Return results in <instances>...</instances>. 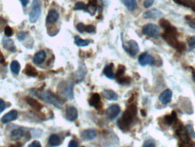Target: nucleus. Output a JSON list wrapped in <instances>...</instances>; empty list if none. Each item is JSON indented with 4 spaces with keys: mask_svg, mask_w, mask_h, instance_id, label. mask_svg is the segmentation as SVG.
<instances>
[{
    "mask_svg": "<svg viewBox=\"0 0 195 147\" xmlns=\"http://www.w3.org/2000/svg\"><path fill=\"white\" fill-rule=\"evenodd\" d=\"M32 94L37 97L38 98L44 100L46 103H48L50 105H52L54 107H56L57 108H62L63 105V100H62L58 96L54 95L53 93L46 91V90H39V89H32L31 90Z\"/></svg>",
    "mask_w": 195,
    "mask_h": 147,
    "instance_id": "f257e3e1",
    "label": "nucleus"
},
{
    "mask_svg": "<svg viewBox=\"0 0 195 147\" xmlns=\"http://www.w3.org/2000/svg\"><path fill=\"white\" fill-rule=\"evenodd\" d=\"M137 112L136 105H130L129 107L127 108V110L124 112L122 117L118 120L117 126L121 130H128L130 127V125L134 121Z\"/></svg>",
    "mask_w": 195,
    "mask_h": 147,
    "instance_id": "f03ea898",
    "label": "nucleus"
},
{
    "mask_svg": "<svg viewBox=\"0 0 195 147\" xmlns=\"http://www.w3.org/2000/svg\"><path fill=\"white\" fill-rule=\"evenodd\" d=\"M142 33L152 38H157L160 34V28L155 24H146L142 28Z\"/></svg>",
    "mask_w": 195,
    "mask_h": 147,
    "instance_id": "7ed1b4c3",
    "label": "nucleus"
},
{
    "mask_svg": "<svg viewBox=\"0 0 195 147\" xmlns=\"http://www.w3.org/2000/svg\"><path fill=\"white\" fill-rule=\"evenodd\" d=\"M73 85H74L73 82L71 81L62 82L59 86V90L66 98L72 99L73 98Z\"/></svg>",
    "mask_w": 195,
    "mask_h": 147,
    "instance_id": "20e7f679",
    "label": "nucleus"
},
{
    "mask_svg": "<svg viewBox=\"0 0 195 147\" xmlns=\"http://www.w3.org/2000/svg\"><path fill=\"white\" fill-rule=\"evenodd\" d=\"M41 15V2L40 0H32V5L29 15V20L31 23H35Z\"/></svg>",
    "mask_w": 195,
    "mask_h": 147,
    "instance_id": "39448f33",
    "label": "nucleus"
},
{
    "mask_svg": "<svg viewBox=\"0 0 195 147\" xmlns=\"http://www.w3.org/2000/svg\"><path fill=\"white\" fill-rule=\"evenodd\" d=\"M123 48L132 57L136 56L138 53V51H139L138 43L136 41H134V40H130L128 43H123Z\"/></svg>",
    "mask_w": 195,
    "mask_h": 147,
    "instance_id": "423d86ee",
    "label": "nucleus"
},
{
    "mask_svg": "<svg viewBox=\"0 0 195 147\" xmlns=\"http://www.w3.org/2000/svg\"><path fill=\"white\" fill-rule=\"evenodd\" d=\"M138 62H139V64L141 66H146L148 65V64L153 65L154 62H155V59L148 52H143L138 57Z\"/></svg>",
    "mask_w": 195,
    "mask_h": 147,
    "instance_id": "0eeeda50",
    "label": "nucleus"
},
{
    "mask_svg": "<svg viewBox=\"0 0 195 147\" xmlns=\"http://www.w3.org/2000/svg\"><path fill=\"white\" fill-rule=\"evenodd\" d=\"M120 111H121V109L118 105H111L110 107H108V109L106 111V115L109 120H114L118 115L120 114Z\"/></svg>",
    "mask_w": 195,
    "mask_h": 147,
    "instance_id": "6e6552de",
    "label": "nucleus"
},
{
    "mask_svg": "<svg viewBox=\"0 0 195 147\" xmlns=\"http://www.w3.org/2000/svg\"><path fill=\"white\" fill-rule=\"evenodd\" d=\"M65 116H66L67 120H69L71 122L75 121L78 118V110H77V108L72 107V106L68 107L66 108V111H65Z\"/></svg>",
    "mask_w": 195,
    "mask_h": 147,
    "instance_id": "1a4fd4ad",
    "label": "nucleus"
},
{
    "mask_svg": "<svg viewBox=\"0 0 195 147\" xmlns=\"http://www.w3.org/2000/svg\"><path fill=\"white\" fill-rule=\"evenodd\" d=\"M81 137L83 141H92L97 137V131L94 129H87L81 133Z\"/></svg>",
    "mask_w": 195,
    "mask_h": 147,
    "instance_id": "9d476101",
    "label": "nucleus"
},
{
    "mask_svg": "<svg viewBox=\"0 0 195 147\" xmlns=\"http://www.w3.org/2000/svg\"><path fill=\"white\" fill-rule=\"evenodd\" d=\"M144 18L146 19H152V20H155V19H159L162 17V13L161 11H159L156 8H153L151 10L146 11V13H144L143 15Z\"/></svg>",
    "mask_w": 195,
    "mask_h": 147,
    "instance_id": "9b49d317",
    "label": "nucleus"
},
{
    "mask_svg": "<svg viewBox=\"0 0 195 147\" xmlns=\"http://www.w3.org/2000/svg\"><path fill=\"white\" fill-rule=\"evenodd\" d=\"M172 98H173V92L171 89H165L163 92H162L159 96V100L160 102L162 103V105L166 106L168 105L171 100H172Z\"/></svg>",
    "mask_w": 195,
    "mask_h": 147,
    "instance_id": "f8f14e48",
    "label": "nucleus"
},
{
    "mask_svg": "<svg viewBox=\"0 0 195 147\" xmlns=\"http://www.w3.org/2000/svg\"><path fill=\"white\" fill-rule=\"evenodd\" d=\"M176 134L179 136V138L185 144H188L190 142V138H189V134L187 133L186 129L182 126L180 125L179 127L176 129Z\"/></svg>",
    "mask_w": 195,
    "mask_h": 147,
    "instance_id": "ddd939ff",
    "label": "nucleus"
},
{
    "mask_svg": "<svg viewBox=\"0 0 195 147\" xmlns=\"http://www.w3.org/2000/svg\"><path fill=\"white\" fill-rule=\"evenodd\" d=\"M46 57H47V56H46V52H45L44 50H42V51H37V52L34 54V56H33V58H32V62H33L34 64L40 65V64H42V63L44 62Z\"/></svg>",
    "mask_w": 195,
    "mask_h": 147,
    "instance_id": "4468645a",
    "label": "nucleus"
},
{
    "mask_svg": "<svg viewBox=\"0 0 195 147\" xmlns=\"http://www.w3.org/2000/svg\"><path fill=\"white\" fill-rule=\"evenodd\" d=\"M18 117V112L16 110H11L7 114H6L1 118V123L2 124H7L10 123L14 120H16Z\"/></svg>",
    "mask_w": 195,
    "mask_h": 147,
    "instance_id": "2eb2a0df",
    "label": "nucleus"
},
{
    "mask_svg": "<svg viewBox=\"0 0 195 147\" xmlns=\"http://www.w3.org/2000/svg\"><path fill=\"white\" fill-rule=\"evenodd\" d=\"M86 74H87V68H86V66L84 65L83 63H80L79 68H78V70H77V72L75 74L76 82L77 83L81 82L84 79V77L86 76Z\"/></svg>",
    "mask_w": 195,
    "mask_h": 147,
    "instance_id": "dca6fc26",
    "label": "nucleus"
},
{
    "mask_svg": "<svg viewBox=\"0 0 195 147\" xmlns=\"http://www.w3.org/2000/svg\"><path fill=\"white\" fill-rule=\"evenodd\" d=\"M89 103L91 107H94L96 109H99L102 107L101 101H100V96L98 93H94L89 100Z\"/></svg>",
    "mask_w": 195,
    "mask_h": 147,
    "instance_id": "f3484780",
    "label": "nucleus"
},
{
    "mask_svg": "<svg viewBox=\"0 0 195 147\" xmlns=\"http://www.w3.org/2000/svg\"><path fill=\"white\" fill-rule=\"evenodd\" d=\"M58 19H59V13H58L56 10L52 9V10L49 11L48 15H47V17H46V23H47V24H55V23L58 21Z\"/></svg>",
    "mask_w": 195,
    "mask_h": 147,
    "instance_id": "a211bd4d",
    "label": "nucleus"
},
{
    "mask_svg": "<svg viewBox=\"0 0 195 147\" xmlns=\"http://www.w3.org/2000/svg\"><path fill=\"white\" fill-rule=\"evenodd\" d=\"M97 7H98V3L97 0H90L89 1V4L87 5V7H86V12H88L89 14H90L91 16L95 15L96 11H97Z\"/></svg>",
    "mask_w": 195,
    "mask_h": 147,
    "instance_id": "6ab92c4d",
    "label": "nucleus"
},
{
    "mask_svg": "<svg viewBox=\"0 0 195 147\" xmlns=\"http://www.w3.org/2000/svg\"><path fill=\"white\" fill-rule=\"evenodd\" d=\"M103 73H104V75H105L107 78H109V79H110V80H114L115 77H116V75H115V73H114L113 64L110 63V64L106 66V67L104 68Z\"/></svg>",
    "mask_w": 195,
    "mask_h": 147,
    "instance_id": "aec40b11",
    "label": "nucleus"
},
{
    "mask_svg": "<svg viewBox=\"0 0 195 147\" xmlns=\"http://www.w3.org/2000/svg\"><path fill=\"white\" fill-rule=\"evenodd\" d=\"M3 46L5 49H6L9 51L15 52L16 51V47L14 43V42L10 39H4L3 40Z\"/></svg>",
    "mask_w": 195,
    "mask_h": 147,
    "instance_id": "412c9836",
    "label": "nucleus"
},
{
    "mask_svg": "<svg viewBox=\"0 0 195 147\" xmlns=\"http://www.w3.org/2000/svg\"><path fill=\"white\" fill-rule=\"evenodd\" d=\"M25 101H26V103L29 105V106H31L33 109H35V110H41L42 109V107H43V106H42V104L40 103V102H38L37 100H35L34 98H25Z\"/></svg>",
    "mask_w": 195,
    "mask_h": 147,
    "instance_id": "4be33fe9",
    "label": "nucleus"
},
{
    "mask_svg": "<svg viewBox=\"0 0 195 147\" xmlns=\"http://www.w3.org/2000/svg\"><path fill=\"white\" fill-rule=\"evenodd\" d=\"M103 96L107 100H109V101H115L118 98L117 94L116 92H114L113 90H110V89L103 90Z\"/></svg>",
    "mask_w": 195,
    "mask_h": 147,
    "instance_id": "5701e85b",
    "label": "nucleus"
},
{
    "mask_svg": "<svg viewBox=\"0 0 195 147\" xmlns=\"http://www.w3.org/2000/svg\"><path fill=\"white\" fill-rule=\"evenodd\" d=\"M121 2L129 11H135L137 8L136 0H121Z\"/></svg>",
    "mask_w": 195,
    "mask_h": 147,
    "instance_id": "b1692460",
    "label": "nucleus"
},
{
    "mask_svg": "<svg viewBox=\"0 0 195 147\" xmlns=\"http://www.w3.org/2000/svg\"><path fill=\"white\" fill-rule=\"evenodd\" d=\"M24 72H25V74H26L27 76H30V77H36L38 75L36 69L34 67H32L31 64H27L25 66Z\"/></svg>",
    "mask_w": 195,
    "mask_h": 147,
    "instance_id": "393cba45",
    "label": "nucleus"
},
{
    "mask_svg": "<svg viewBox=\"0 0 195 147\" xmlns=\"http://www.w3.org/2000/svg\"><path fill=\"white\" fill-rule=\"evenodd\" d=\"M49 145L51 146H58L61 144V138L58 134H52L49 137Z\"/></svg>",
    "mask_w": 195,
    "mask_h": 147,
    "instance_id": "a878e982",
    "label": "nucleus"
},
{
    "mask_svg": "<svg viewBox=\"0 0 195 147\" xmlns=\"http://www.w3.org/2000/svg\"><path fill=\"white\" fill-rule=\"evenodd\" d=\"M11 140L13 141H18L20 140L23 136H24V131L20 128H17V129H15V130L12 131L11 133Z\"/></svg>",
    "mask_w": 195,
    "mask_h": 147,
    "instance_id": "bb28decb",
    "label": "nucleus"
},
{
    "mask_svg": "<svg viewBox=\"0 0 195 147\" xmlns=\"http://www.w3.org/2000/svg\"><path fill=\"white\" fill-rule=\"evenodd\" d=\"M74 43L77 46H80V47H85V46H88L91 41L90 40H84V39H81V37L79 36H75L74 37Z\"/></svg>",
    "mask_w": 195,
    "mask_h": 147,
    "instance_id": "cd10ccee",
    "label": "nucleus"
},
{
    "mask_svg": "<svg viewBox=\"0 0 195 147\" xmlns=\"http://www.w3.org/2000/svg\"><path fill=\"white\" fill-rule=\"evenodd\" d=\"M20 63L17 62V61H13L11 62V65H10V69H11V71L14 73V74H18L19 71H20Z\"/></svg>",
    "mask_w": 195,
    "mask_h": 147,
    "instance_id": "c85d7f7f",
    "label": "nucleus"
},
{
    "mask_svg": "<svg viewBox=\"0 0 195 147\" xmlns=\"http://www.w3.org/2000/svg\"><path fill=\"white\" fill-rule=\"evenodd\" d=\"M185 129L187 131L189 136H191V137H193V138H195V132L194 129H193V126L192 125H187L186 127H185Z\"/></svg>",
    "mask_w": 195,
    "mask_h": 147,
    "instance_id": "c756f323",
    "label": "nucleus"
},
{
    "mask_svg": "<svg viewBox=\"0 0 195 147\" xmlns=\"http://www.w3.org/2000/svg\"><path fill=\"white\" fill-rule=\"evenodd\" d=\"M86 7H87V5H85V3L78 2L75 4L74 10H86Z\"/></svg>",
    "mask_w": 195,
    "mask_h": 147,
    "instance_id": "7c9ffc66",
    "label": "nucleus"
},
{
    "mask_svg": "<svg viewBox=\"0 0 195 147\" xmlns=\"http://www.w3.org/2000/svg\"><path fill=\"white\" fill-rule=\"evenodd\" d=\"M125 70H126V68L123 65L118 66V69H117V78H119V77H122L125 73Z\"/></svg>",
    "mask_w": 195,
    "mask_h": 147,
    "instance_id": "2f4dec72",
    "label": "nucleus"
},
{
    "mask_svg": "<svg viewBox=\"0 0 195 147\" xmlns=\"http://www.w3.org/2000/svg\"><path fill=\"white\" fill-rule=\"evenodd\" d=\"M187 42H188V44H189L190 50L195 49V36H191V37H189L188 40H187Z\"/></svg>",
    "mask_w": 195,
    "mask_h": 147,
    "instance_id": "473e14b6",
    "label": "nucleus"
},
{
    "mask_svg": "<svg viewBox=\"0 0 195 147\" xmlns=\"http://www.w3.org/2000/svg\"><path fill=\"white\" fill-rule=\"evenodd\" d=\"M117 82H118L119 84H122V85L128 84L130 82V78H128V77H126V78L119 77V78H117Z\"/></svg>",
    "mask_w": 195,
    "mask_h": 147,
    "instance_id": "72a5a7b5",
    "label": "nucleus"
},
{
    "mask_svg": "<svg viewBox=\"0 0 195 147\" xmlns=\"http://www.w3.org/2000/svg\"><path fill=\"white\" fill-rule=\"evenodd\" d=\"M155 145H155V141L152 140V139L146 140V142L144 143V145H143V146L144 147H155Z\"/></svg>",
    "mask_w": 195,
    "mask_h": 147,
    "instance_id": "f704fd0d",
    "label": "nucleus"
},
{
    "mask_svg": "<svg viewBox=\"0 0 195 147\" xmlns=\"http://www.w3.org/2000/svg\"><path fill=\"white\" fill-rule=\"evenodd\" d=\"M4 32H5V34H6V36H7V37H10V36H12L13 35V29L10 27V26H6L5 27V30H4Z\"/></svg>",
    "mask_w": 195,
    "mask_h": 147,
    "instance_id": "c9c22d12",
    "label": "nucleus"
},
{
    "mask_svg": "<svg viewBox=\"0 0 195 147\" xmlns=\"http://www.w3.org/2000/svg\"><path fill=\"white\" fill-rule=\"evenodd\" d=\"M85 32H87V33H95V32H96V28H95L94 25L90 24V25H87V26L85 27Z\"/></svg>",
    "mask_w": 195,
    "mask_h": 147,
    "instance_id": "e433bc0d",
    "label": "nucleus"
},
{
    "mask_svg": "<svg viewBox=\"0 0 195 147\" xmlns=\"http://www.w3.org/2000/svg\"><path fill=\"white\" fill-rule=\"evenodd\" d=\"M85 27H86V25H85L84 24H82V23L78 24H77V26H76V28H77L78 32H80L81 33L85 32Z\"/></svg>",
    "mask_w": 195,
    "mask_h": 147,
    "instance_id": "4c0bfd02",
    "label": "nucleus"
},
{
    "mask_svg": "<svg viewBox=\"0 0 195 147\" xmlns=\"http://www.w3.org/2000/svg\"><path fill=\"white\" fill-rule=\"evenodd\" d=\"M26 35H27V33L25 32H19L17 33V39L19 41H24L26 38Z\"/></svg>",
    "mask_w": 195,
    "mask_h": 147,
    "instance_id": "58836bf2",
    "label": "nucleus"
},
{
    "mask_svg": "<svg viewBox=\"0 0 195 147\" xmlns=\"http://www.w3.org/2000/svg\"><path fill=\"white\" fill-rule=\"evenodd\" d=\"M154 2H155V0H145L144 1V6L146 8H149L153 6Z\"/></svg>",
    "mask_w": 195,
    "mask_h": 147,
    "instance_id": "ea45409f",
    "label": "nucleus"
},
{
    "mask_svg": "<svg viewBox=\"0 0 195 147\" xmlns=\"http://www.w3.org/2000/svg\"><path fill=\"white\" fill-rule=\"evenodd\" d=\"M6 109V102L0 98V113H2Z\"/></svg>",
    "mask_w": 195,
    "mask_h": 147,
    "instance_id": "a19ab883",
    "label": "nucleus"
},
{
    "mask_svg": "<svg viewBox=\"0 0 195 147\" xmlns=\"http://www.w3.org/2000/svg\"><path fill=\"white\" fill-rule=\"evenodd\" d=\"M68 146L69 147H78L79 146V144H78V142H77V141H75V140H71V141L69 143Z\"/></svg>",
    "mask_w": 195,
    "mask_h": 147,
    "instance_id": "79ce46f5",
    "label": "nucleus"
},
{
    "mask_svg": "<svg viewBox=\"0 0 195 147\" xmlns=\"http://www.w3.org/2000/svg\"><path fill=\"white\" fill-rule=\"evenodd\" d=\"M29 147H41V144L38 141H34L32 144L29 145Z\"/></svg>",
    "mask_w": 195,
    "mask_h": 147,
    "instance_id": "37998d69",
    "label": "nucleus"
},
{
    "mask_svg": "<svg viewBox=\"0 0 195 147\" xmlns=\"http://www.w3.org/2000/svg\"><path fill=\"white\" fill-rule=\"evenodd\" d=\"M20 2H21L22 6H23L24 7H25V6L28 5V3H29V0H20Z\"/></svg>",
    "mask_w": 195,
    "mask_h": 147,
    "instance_id": "c03bdc74",
    "label": "nucleus"
},
{
    "mask_svg": "<svg viewBox=\"0 0 195 147\" xmlns=\"http://www.w3.org/2000/svg\"><path fill=\"white\" fill-rule=\"evenodd\" d=\"M188 24L190 25V27H191V28H193V30H195V23H193V22H189V23H188Z\"/></svg>",
    "mask_w": 195,
    "mask_h": 147,
    "instance_id": "a18cd8bd",
    "label": "nucleus"
},
{
    "mask_svg": "<svg viewBox=\"0 0 195 147\" xmlns=\"http://www.w3.org/2000/svg\"><path fill=\"white\" fill-rule=\"evenodd\" d=\"M193 81L195 82V71L193 72Z\"/></svg>",
    "mask_w": 195,
    "mask_h": 147,
    "instance_id": "49530a36",
    "label": "nucleus"
},
{
    "mask_svg": "<svg viewBox=\"0 0 195 147\" xmlns=\"http://www.w3.org/2000/svg\"><path fill=\"white\" fill-rule=\"evenodd\" d=\"M141 113H142V115H144V116H145V115H146V113H145L143 110H141Z\"/></svg>",
    "mask_w": 195,
    "mask_h": 147,
    "instance_id": "de8ad7c7",
    "label": "nucleus"
}]
</instances>
